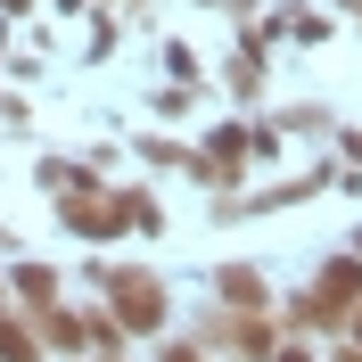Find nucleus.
Instances as JSON below:
<instances>
[{
  "instance_id": "nucleus-1",
  "label": "nucleus",
  "mask_w": 362,
  "mask_h": 362,
  "mask_svg": "<svg viewBox=\"0 0 362 362\" xmlns=\"http://www.w3.org/2000/svg\"><path fill=\"white\" fill-rule=\"evenodd\" d=\"M90 280L115 296V329H132V338H148V329H165V280L157 272H115V264H90Z\"/></svg>"
},
{
  "instance_id": "nucleus-2",
  "label": "nucleus",
  "mask_w": 362,
  "mask_h": 362,
  "mask_svg": "<svg viewBox=\"0 0 362 362\" xmlns=\"http://www.w3.org/2000/svg\"><path fill=\"white\" fill-rule=\"evenodd\" d=\"M198 346H223V354H239V362H272V346H280V329H272L264 313H206L198 321Z\"/></svg>"
},
{
  "instance_id": "nucleus-3",
  "label": "nucleus",
  "mask_w": 362,
  "mask_h": 362,
  "mask_svg": "<svg viewBox=\"0 0 362 362\" xmlns=\"http://www.w3.org/2000/svg\"><path fill=\"white\" fill-rule=\"evenodd\" d=\"M305 296H313L321 313L338 321L346 305H354V296H362V272H354V255H329V264H321V280H313V288H305Z\"/></svg>"
},
{
  "instance_id": "nucleus-4",
  "label": "nucleus",
  "mask_w": 362,
  "mask_h": 362,
  "mask_svg": "<svg viewBox=\"0 0 362 362\" xmlns=\"http://www.w3.org/2000/svg\"><path fill=\"white\" fill-rule=\"evenodd\" d=\"M214 288H223V305H230V313H255V305H264V272H255L247 264V255H239V264H223V272H214Z\"/></svg>"
},
{
  "instance_id": "nucleus-5",
  "label": "nucleus",
  "mask_w": 362,
  "mask_h": 362,
  "mask_svg": "<svg viewBox=\"0 0 362 362\" xmlns=\"http://www.w3.org/2000/svg\"><path fill=\"white\" fill-rule=\"evenodd\" d=\"M42 346L83 354V346H90V313H42Z\"/></svg>"
},
{
  "instance_id": "nucleus-6",
  "label": "nucleus",
  "mask_w": 362,
  "mask_h": 362,
  "mask_svg": "<svg viewBox=\"0 0 362 362\" xmlns=\"http://www.w3.org/2000/svg\"><path fill=\"white\" fill-rule=\"evenodd\" d=\"M25 329H33L25 313H0V362H33V338Z\"/></svg>"
},
{
  "instance_id": "nucleus-7",
  "label": "nucleus",
  "mask_w": 362,
  "mask_h": 362,
  "mask_svg": "<svg viewBox=\"0 0 362 362\" xmlns=\"http://www.w3.org/2000/svg\"><path fill=\"white\" fill-rule=\"evenodd\" d=\"M49 288H58L49 264H17V296H25V305H42V313H49Z\"/></svg>"
},
{
  "instance_id": "nucleus-8",
  "label": "nucleus",
  "mask_w": 362,
  "mask_h": 362,
  "mask_svg": "<svg viewBox=\"0 0 362 362\" xmlns=\"http://www.w3.org/2000/svg\"><path fill=\"white\" fill-rule=\"evenodd\" d=\"M272 362H313V354H305V346H272Z\"/></svg>"
},
{
  "instance_id": "nucleus-9",
  "label": "nucleus",
  "mask_w": 362,
  "mask_h": 362,
  "mask_svg": "<svg viewBox=\"0 0 362 362\" xmlns=\"http://www.w3.org/2000/svg\"><path fill=\"white\" fill-rule=\"evenodd\" d=\"M165 362H198V346H165Z\"/></svg>"
},
{
  "instance_id": "nucleus-10",
  "label": "nucleus",
  "mask_w": 362,
  "mask_h": 362,
  "mask_svg": "<svg viewBox=\"0 0 362 362\" xmlns=\"http://www.w3.org/2000/svg\"><path fill=\"white\" fill-rule=\"evenodd\" d=\"M329 8H354V17H362V0H329Z\"/></svg>"
},
{
  "instance_id": "nucleus-11",
  "label": "nucleus",
  "mask_w": 362,
  "mask_h": 362,
  "mask_svg": "<svg viewBox=\"0 0 362 362\" xmlns=\"http://www.w3.org/2000/svg\"><path fill=\"white\" fill-rule=\"evenodd\" d=\"M354 354H362V313H354Z\"/></svg>"
},
{
  "instance_id": "nucleus-12",
  "label": "nucleus",
  "mask_w": 362,
  "mask_h": 362,
  "mask_svg": "<svg viewBox=\"0 0 362 362\" xmlns=\"http://www.w3.org/2000/svg\"><path fill=\"white\" fill-rule=\"evenodd\" d=\"M338 362H362V354H354V346H346V354H338Z\"/></svg>"
}]
</instances>
